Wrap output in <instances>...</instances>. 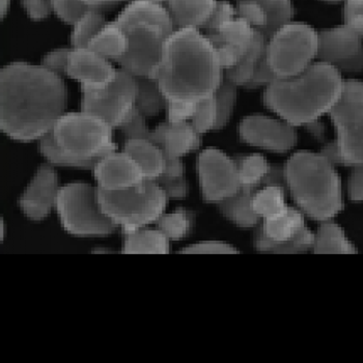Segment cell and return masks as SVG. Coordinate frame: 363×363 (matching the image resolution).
Instances as JSON below:
<instances>
[{"label":"cell","mask_w":363,"mask_h":363,"mask_svg":"<svg viewBox=\"0 0 363 363\" xmlns=\"http://www.w3.org/2000/svg\"><path fill=\"white\" fill-rule=\"evenodd\" d=\"M64 77L42 65L13 62L0 72V129L19 143L52 132L68 107Z\"/></svg>","instance_id":"obj_1"},{"label":"cell","mask_w":363,"mask_h":363,"mask_svg":"<svg viewBox=\"0 0 363 363\" xmlns=\"http://www.w3.org/2000/svg\"><path fill=\"white\" fill-rule=\"evenodd\" d=\"M156 79L167 101L199 103L214 95L224 80V69L205 33L178 28L165 42Z\"/></svg>","instance_id":"obj_2"},{"label":"cell","mask_w":363,"mask_h":363,"mask_svg":"<svg viewBox=\"0 0 363 363\" xmlns=\"http://www.w3.org/2000/svg\"><path fill=\"white\" fill-rule=\"evenodd\" d=\"M344 85L337 69L317 60L299 75L269 82L264 91V104L289 124L306 126L330 112Z\"/></svg>","instance_id":"obj_3"},{"label":"cell","mask_w":363,"mask_h":363,"mask_svg":"<svg viewBox=\"0 0 363 363\" xmlns=\"http://www.w3.org/2000/svg\"><path fill=\"white\" fill-rule=\"evenodd\" d=\"M326 155L311 151L293 154L282 167L284 186L306 216L330 220L344 209L342 179Z\"/></svg>","instance_id":"obj_4"},{"label":"cell","mask_w":363,"mask_h":363,"mask_svg":"<svg viewBox=\"0 0 363 363\" xmlns=\"http://www.w3.org/2000/svg\"><path fill=\"white\" fill-rule=\"evenodd\" d=\"M124 30L128 49L118 64L134 76L156 79L165 42L176 30L164 4L153 0H132L114 20Z\"/></svg>","instance_id":"obj_5"},{"label":"cell","mask_w":363,"mask_h":363,"mask_svg":"<svg viewBox=\"0 0 363 363\" xmlns=\"http://www.w3.org/2000/svg\"><path fill=\"white\" fill-rule=\"evenodd\" d=\"M60 151L93 170L99 159L116 151L113 128L100 116L86 111L66 112L52 130Z\"/></svg>","instance_id":"obj_6"},{"label":"cell","mask_w":363,"mask_h":363,"mask_svg":"<svg viewBox=\"0 0 363 363\" xmlns=\"http://www.w3.org/2000/svg\"><path fill=\"white\" fill-rule=\"evenodd\" d=\"M98 201L105 215L125 234L156 224L169 199L156 181L145 180L120 191L98 188Z\"/></svg>","instance_id":"obj_7"},{"label":"cell","mask_w":363,"mask_h":363,"mask_svg":"<svg viewBox=\"0 0 363 363\" xmlns=\"http://www.w3.org/2000/svg\"><path fill=\"white\" fill-rule=\"evenodd\" d=\"M328 114L336 138L322 153L335 165L363 164V82L345 80L342 96Z\"/></svg>","instance_id":"obj_8"},{"label":"cell","mask_w":363,"mask_h":363,"mask_svg":"<svg viewBox=\"0 0 363 363\" xmlns=\"http://www.w3.org/2000/svg\"><path fill=\"white\" fill-rule=\"evenodd\" d=\"M55 212L62 230L73 237L105 238L118 230L101 208L97 186L86 182L60 186Z\"/></svg>","instance_id":"obj_9"},{"label":"cell","mask_w":363,"mask_h":363,"mask_svg":"<svg viewBox=\"0 0 363 363\" xmlns=\"http://www.w3.org/2000/svg\"><path fill=\"white\" fill-rule=\"evenodd\" d=\"M318 43L315 28L302 22H289L267 40V67L275 79L299 75L317 60Z\"/></svg>","instance_id":"obj_10"},{"label":"cell","mask_w":363,"mask_h":363,"mask_svg":"<svg viewBox=\"0 0 363 363\" xmlns=\"http://www.w3.org/2000/svg\"><path fill=\"white\" fill-rule=\"evenodd\" d=\"M313 242L315 233L306 228L303 213L290 206L277 216L262 219L253 236L255 247L263 252H308Z\"/></svg>","instance_id":"obj_11"},{"label":"cell","mask_w":363,"mask_h":363,"mask_svg":"<svg viewBox=\"0 0 363 363\" xmlns=\"http://www.w3.org/2000/svg\"><path fill=\"white\" fill-rule=\"evenodd\" d=\"M82 91L80 111L100 116L113 129L122 126L136 109V77L123 68L118 69L116 79L106 87Z\"/></svg>","instance_id":"obj_12"},{"label":"cell","mask_w":363,"mask_h":363,"mask_svg":"<svg viewBox=\"0 0 363 363\" xmlns=\"http://www.w3.org/2000/svg\"><path fill=\"white\" fill-rule=\"evenodd\" d=\"M196 172L206 203L218 205L241 189L236 160L216 147H208L199 154Z\"/></svg>","instance_id":"obj_13"},{"label":"cell","mask_w":363,"mask_h":363,"mask_svg":"<svg viewBox=\"0 0 363 363\" xmlns=\"http://www.w3.org/2000/svg\"><path fill=\"white\" fill-rule=\"evenodd\" d=\"M296 128L279 116L253 113L242 118L238 133L246 145L271 153L286 154L297 145Z\"/></svg>","instance_id":"obj_14"},{"label":"cell","mask_w":363,"mask_h":363,"mask_svg":"<svg viewBox=\"0 0 363 363\" xmlns=\"http://www.w3.org/2000/svg\"><path fill=\"white\" fill-rule=\"evenodd\" d=\"M318 60L342 74L362 73L363 39L353 29L342 24L318 31Z\"/></svg>","instance_id":"obj_15"},{"label":"cell","mask_w":363,"mask_h":363,"mask_svg":"<svg viewBox=\"0 0 363 363\" xmlns=\"http://www.w3.org/2000/svg\"><path fill=\"white\" fill-rule=\"evenodd\" d=\"M60 188L55 167L48 162L43 163L18 199V207L29 220H45L55 210Z\"/></svg>","instance_id":"obj_16"},{"label":"cell","mask_w":363,"mask_h":363,"mask_svg":"<svg viewBox=\"0 0 363 363\" xmlns=\"http://www.w3.org/2000/svg\"><path fill=\"white\" fill-rule=\"evenodd\" d=\"M259 31L245 20L236 16L216 30L209 31L205 35L216 49L225 71L236 66L246 55Z\"/></svg>","instance_id":"obj_17"},{"label":"cell","mask_w":363,"mask_h":363,"mask_svg":"<svg viewBox=\"0 0 363 363\" xmlns=\"http://www.w3.org/2000/svg\"><path fill=\"white\" fill-rule=\"evenodd\" d=\"M91 172L97 187L107 191L129 189L145 181L138 163L124 151H114L99 159Z\"/></svg>","instance_id":"obj_18"},{"label":"cell","mask_w":363,"mask_h":363,"mask_svg":"<svg viewBox=\"0 0 363 363\" xmlns=\"http://www.w3.org/2000/svg\"><path fill=\"white\" fill-rule=\"evenodd\" d=\"M118 69L108 58L99 55L89 47L73 48L69 56L68 76L79 82L82 89L106 87L116 77Z\"/></svg>","instance_id":"obj_19"},{"label":"cell","mask_w":363,"mask_h":363,"mask_svg":"<svg viewBox=\"0 0 363 363\" xmlns=\"http://www.w3.org/2000/svg\"><path fill=\"white\" fill-rule=\"evenodd\" d=\"M201 134L190 122L164 121L150 132L149 140L156 143L167 159L183 158L201 147Z\"/></svg>","instance_id":"obj_20"},{"label":"cell","mask_w":363,"mask_h":363,"mask_svg":"<svg viewBox=\"0 0 363 363\" xmlns=\"http://www.w3.org/2000/svg\"><path fill=\"white\" fill-rule=\"evenodd\" d=\"M241 188L257 190L270 182L284 183L282 167H274L261 154H247L236 159Z\"/></svg>","instance_id":"obj_21"},{"label":"cell","mask_w":363,"mask_h":363,"mask_svg":"<svg viewBox=\"0 0 363 363\" xmlns=\"http://www.w3.org/2000/svg\"><path fill=\"white\" fill-rule=\"evenodd\" d=\"M123 151L129 154L138 163L145 180L156 181L164 174L167 156L149 138L125 140Z\"/></svg>","instance_id":"obj_22"},{"label":"cell","mask_w":363,"mask_h":363,"mask_svg":"<svg viewBox=\"0 0 363 363\" xmlns=\"http://www.w3.org/2000/svg\"><path fill=\"white\" fill-rule=\"evenodd\" d=\"M217 0H167L165 6L176 28H203L212 15Z\"/></svg>","instance_id":"obj_23"},{"label":"cell","mask_w":363,"mask_h":363,"mask_svg":"<svg viewBox=\"0 0 363 363\" xmlns=\"http://www.w3.org/2000/svg\"><path fill=\"white\" fill-rule=\"evenodd\" d=\"M124 255H167L170 252V241L158 228H140L123 234Z\"/></svg>","instance_id":"obj_24"},{"label":"cell","mask_w":363,"mask_h":363,"mask_svg":"<svg viewBox=\"0 0 363 363\" xmlns=\"http://www.w3.org/2000/svg\"><path fill=\"white\" fill-rule=\"evenodd\" d=\"M255 191V190L241 188L234 196L218 203L221 215L238 228H255L261 219L255 215L252 207V194Z\"/></svg>","instance_id":"obj_25"},{"label":"cell","mask_w":363,"mask_h":363,"mask_svg":"<svg viewBox=\"0 0 363 363\" xmlns=\"http://www.w3.org/2000/svg\"><path fill=\"white\" fill-rule=\"evenodd\" d=\"M252 207L259 219L277 216L289 207L284 183L270 182L261 186L252 194Z\"/></svg>","instance_id":"obj_26"},{"label":"cell","mask_w":363,"mask_h":363,"mask_svg":"<svg viewBox=\"0 0 363 363\" xmlns=\"http://www.w3.org/2000/svg\"><path fill=\"white\" fill-rule=\"evenodd\" d=\"M267 38L263 33L259 31L250 51L236 66L224 71V78L230 80L235 84L247 86L252 82L259 65L264 62Z\"/></svg>","instance_id":"obj_27"},{"label":"cell","mask_w":363,"mask_h":363,"mask_svg":"<svg viewBox=\"0 0 363 363\" xmlns=\"http://www.w3.org/2000/svg\"><path fill=\"white\" fill-rule=\"evenodd\" d=\"M313 250L315 253H342V255L357 252V248L350 241L342 226L333 221V219L322 221L317 233H315Z\"/></svg>","instance_id":"obj_28"},{"label":"cell","mask_w":363,"mask_h":363,"mask_svg":"<svg viewBox=\"0 0 363 363\" xmlns=\"http://www.w3.org/2000/svg\"><path fill=\"white\" fill-rule=\"evenodd\" d=\"M89 47L99 55L118 62V60L127 52L128 38L120 26L113 22H109L91 40Z\"/></svg>","instance_id":"obj_29"},{"label":"cell","mask_w":363,"mask_h":363,"mask_svg":"<svg viewBox=\"0 0 363 363\" xmlns=\"http://www.w3.org/2000/svg\"><path fill=\"white\" fill-rule=\"evenodd\" d=\"M138 82L135 106L145 118L158 116L167 106V98L163 95L158 80L145 76H135Z\"/></svg>","instance_id":"obj_30"},{"label":"cell","mask_w":363,"mask_h":363,"mask_svg":"<svg viewBox=\"0 0 363 363\" xmlns=\"http://www.w3.org/2000/svg\"><path fill=\"white\" fill-rule=\"evenodd\" d=\"M156 224L170 242H179L189 237L194 232L196 214L194 211L178 208L172 212L164 213Z\"/></svg>","instance_id":"obj_31"},{"label":"cell","mask_w":363,"mask_h":363,"mask_svg":"<svg viewBox=\"0 0 363 363\" xmlns=\"http://www.w3.org/2000/svg\"><path fill=\"white\" fill-rule=\"evenodd\" d=\"M108 22L101 10H91L80 18L73 26L71 45L73 48L89 47L91 40L102 30Z\"/></svg>","instance_id":"obj_32"},{"label":"cell","mask_w":363,"mask_h":363,"mask_svg":"<svg viewBox=\"0 0 363 363\" xmlns=\"http://www.w3.org/2000/svg\"><path fill=\"white\" fill-rule=\"evenodd\" d=\"M253 1L257 2L263 9L268 19L265 35L267 40L282 26L293 21L295 8H294L292 0H253Z\"/></svg>","instance_id":"obj_33"},{"label":"cell","mask_w":363,"mask_h":363,"mask_svg":"<svg viewBox=\"0 0 363 363\" xmlns=\"http://www.w3.org/2000/svg\"><path fill=\"white\" fill-rule=\"evenodd\" d=\"M238 85L224 78L223 84L215 91L216 101L217 123L215 131L223 129L230 122L234 113L238 97Z\"/></svg>","instance_id":"obj_34"},{"label":"cell","mask_w":363,"mask_h":363,"mask_svg":"<svg viewBox=\"0 0 363 363\" xmlns=\"http://www.w3.org/2000/svg\"><path fill=\"white\" fill-rule=\"evenodd\" d=\"M190 123L201 135L210 131H215L217 123V109L214 95L196 103V112H194Z\"/></svg>","instance_id":"obj_35"},{"label":"cell","mask_w":363,"mask_h":363,"mask_svg":"<svg viewBox=\"0 0 363 363\" xmlns=\"http://www.w3.org/2000/svg\"><path fill=\"white\" fill-rule=\"evenodd\" d=\"M53 12L65 23L74 26L80 18L91 10H101L84 0H52ZM102 11V10H101Z\"/></svg>","instance_id":"obj_36"},{"label":"cell","mask_w":363,"mask_h":363,"mask_svg":"<svg viewBox=\"0 0 363 363\" xmlns=\"http://www.w3.org/2000/svg\"><path fill=\"white\" fill-rule=\"evenodd\" d=\"M72 47H58L52 49L43 56L40 65L62 77L68 76L69 56Z\"/></svg>","instance_id":"obj_37"},{"label":"cell","mask_w":363,"mask_h":363,"mask_svg":"<svg viewBox=\"0 0 363 363\" xmlns=\"http://www.w3.org/2000/svg\"><path fill=\"white\" fill-rule=\"evenodd\" d=\"M180 253L185 255H236L238 248L221 241H203L190 244L182 248Z\"/></svg>","instance_id":"obj_38"},{"label":"cell","mask_w":363,"mask_h":363,"mask_svg":"<svg viewBox=\"0 0 363 363\" xmlns=\"http://www.w3.org/2000/svg\"><path fill=\"white\" fill-rule=\"evenodd\" d=\"M118 129L122 132L125 140L149 138L150 132H151L147 124V118L140 113L138 108Z\"/></svg>","instance_id":"obj_39"},{"label":"cell","mask_w":363,"mask_h":363,"mask_svg":"<svg viewBox=\"0 0 363 363\" xmlns=\"http://www.w3.org/2000/svg\"><path fill=\"white\" fill-rule=\"evenodd\" d=\"M344 24L363 39V0H345Z\"/></svg>","instance_id":"obj_40"},{"label":"cell","mask_w":363,"mask_h":363,"mask_svg":"<svg viewBox=\"0 0 363 363\" xmlns=\"http://www.w3.org/2000/svg\"><path fill=\"white\" fill-rule=\"evenodd\" d=\"M156 182L164 190L168 199L180 201V199H186L189 194V183L185 176L178 177V178L162 176Z\"/></svg>","instance_id":"obj_41"},{"label":"cell","mask_w":363,"mask_h":363,"mask_svg":"<svg viewBox=\"0 0 363 363\" xmlns=\"http://www.w3.org/2000/svg\"><path fill=\"white\" fill-rule=\"evenodd\" d=\"M237 11L235 6H233L228 1H217L216 6L213 11L212 15L210 16L207 23L203 26L206 33L214 31L220 28L223 24L228 22V20L236 17Z\"/></svg>","instance_id":"obj_42"},{"label":"cell","mask_w":363,"mask_h":363,"mask_svg":"<svg viewBox=\"0 0 363 363\" xmlns=\"http://www.w3.org/2000/svg\"><path fill=\"white\" fill-rule=\"evenodd\" d=\"M196 108V103L167 101L164 111L167 112V120L169 122H190Z\"/></svg>","instance_id":"obj_43"},{"label":"cell","mask_w":363,"mask_h":363,"mask_svg":"<svg viewBox=\"0 0 363 363\" xmlns=\"http://www.w3.org/2000/svg\"><path fill=\"white\" fill-rule=\"evenodd\" d=\"M347 194L352 201H363V164L352 167L347 181Z\"/></svg>","instance_id":"obj_44"},{"label":"cell","mask_w":363,"mask_h":363,"mask_svg":"<svg viewBox=\"0 0 363 363\" xmlns=\"http://www.w3.org/2000/svg\"><path fill=\"white\" fill-rule=\"evenodd\" d=\"M22 6L33 20H43L53 12L52 0H21Z\"/></svg>","instance_id":"obj_45"},{"label":"cell","mask_w":363,"mask_h":363,"mask_svg":"<svg viewBox=\"0 0 363 363\" xmlns=\"http://www.w3.org/2000/svg\"><path fill=\"white\" fill-rule=\"evenodd\" d=\"M185 164H184L182 158L167 159V167H165V172L163 176L169 177V178H178V177L185 176Z\"/></svg>","instance_id":"obj_46"},{"label":"cell","mask_w":363,"mask_h":363,"mask_svg":"<svg viewBox=\"0 0 363 363\" xmlns=\"http://www.w3.org/2000/svg\"><path fill=\"white\" fill-rule=\"evenodd\" d=\"M84 1L91 4V6H96V8L101 9V10H104V9L109 8L112 4L123 1V0H84ZM153 1L159 2V4H162L165 6L167 0H153Z\"/></svg>","instance_id":"obj_47"},{"label":"cell","mask_w":363,"mask_h":363,"mask_svg":"<svg viewBox=\"0 0 363 363\" xmlns=\"http://www.w3.org/2000/svg\"><path fill=\"white\" fill-rule=\"evenodd\" d=\"M6 235H8V226H6L4 217H1V219H0V241H1V243H4V240H6Z\"/></svg>","instance_id":"obj_48"},{"label":"cell","mask_w":363,"mask_h":363,"mask_svg":"<svg viewBox=\"0 0 363 363\" xmlns=\"http://www.w3.org/2000/svg\"><path fill=\"white\" fill-rule=\"evenodd\" d=\"M11 0H0V16H1V19H4V16L9 12Z\"/></svg>","instance_id":"obj_49"},{"label":"cell","mask_w":363,"mask_h":363,"mask_svg":"<svg viewBox=\"0 0 363 363\" xmlns=\"http://www.w3.org/2000/svg\"><path fill=\"white\" fill-rule=\"evenodd\" d=\"M93 253H99V255H108V253H114V250H112L111 248L103 247V246H98V247L94 248L91 250Z\"/></svg>","instance_id":"obj_50"},{"label":"cell","mask_w":363,"mask_h":363,"mask_svg":"<svg viewBox=\"0 0 363 363\" xmlns=\"http://www.w3.org/2000/svg\"><path fill=\"white\" fill-rule=\"evenodd\" d=\"M321 1L328 2V4H338V2H344L345 0H321Z\"/></svg>","instance_id":"obj_51"}]
</instances>
